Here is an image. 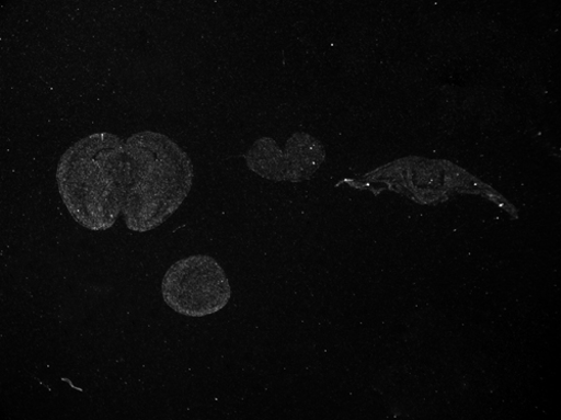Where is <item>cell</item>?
Masks as SVG:
<instances>
[{
	"label": "cell",
	"instance_id": "6da1fadb",
	"mask_svg": "<svg viewBox=\"0 0 561 420\" xmlns=\"http://www.w3.org/2000/svg\"><path fill=\"white\" fill-rule=\"evenodd\" d=\"M194 177L190 156L153 130L127 139L88 135L62 155L56 174L65 206L83 228L107 230L122 215L137 232L167 222L188 197Z\"/></svg>",
	"mask_w": 561,
	"mask_h": 420
},
{
	"label": "cell",
	"instance_id": "7a4b0ae2",
	"mask_svg": "<svg viewBox=\"0 0 561 420\" xmlns=\"http://www.w3.org/2000/svg\"><path fill=\"white\" fill-rule=\"evenodd\" d=\"M161 291L171 309L192 318L218 313L231 297L225 270L209 256H192L176 261L164 274Z\"/></svg>",
	"mask_w": 561,
	"mask_h": 420
},
{
	"label": "cell",
	"instance_id": "3957f363",
	"mask_svg": "<svg viewBox=\"0 0 561 420\" xmlns=\"http://www.w3.org/2000/svg\"><path fill=\"white\" fill-rule=\"evenodd\" d=\"M325 159L323 146L307 133L294 134L279 149L274 139L262 137L245 156L250 170L275 182H301L310 179Z\"/></svg>",
	"mask_w": 561,
	"mask_h": 420
}]
</instances>
